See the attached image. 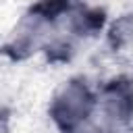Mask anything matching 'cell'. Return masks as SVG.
Returning <instances> with one entry per match:
<instances>
[{
	"label": "cell",
	"mask_w": 133,
	"mask_h": 133,
	"mask_svg": "<svg viewBox=\"0 0 133 133\" xmlns=\"http://www.w3.org/2000/svg\"><path fill=\"white\" fill-rule=\"evenodd\" d=\"M98 108V100L85 85V81L73 79L64 83L52 98L50 104V116L52 121L64 129V133L89 123V116Z\"/></svg>",
	"instance_id": "obj_1"
},
{
	"label": "cell",
	"mask_w": 133,
	"mask_h": 133,
	"mask_svg": "<svg viewBox=\"0 0 133 133\" xmlns=\"http://www.w3.org/2000/svg\"><path fill=\"white\" fill-rule=\"evenodd\" d=\"M56 29L52 25V17L48 12H29L25 15L19 25L15 27V31L10 33L8 42H6V52L12 54L15 58H25L46 46L52 44Z\"/></svg>",
	"instance_id": "obj_2"
},
{
	"label": "cell",
	"mask_w": 133,
	"mask_h": 133,
	"mask_svg": "<svg viewBox=\"0 0 133 133\" xmlns=\"http://www.w3.org/2000/svg\"><path fill=\"white\" fill-rule=\"evenodd\" d=\"M102 116L104 127L110 129H125L131 114H133V87L125 79H114L110 81L104 91L98 96V108ZM114 131V133H116Z\"/></svg>",
	"instance_id": "obj_3"
},
{
	"label": "cell",
	"mask_w": 133,
	"mask_h": 133,
	"mask_svg": "<svg viewBox=\"0 0 133 133\" xmlns=\"http://www.w3.org/2000/svg\"><path fill=\"white\" fill-rule=\"evenodd\" d=\"M116 133H133V127H125V129H121V131H116Z\"/></svg>",
	"instance_id": "obj_5"
},
{
	"label": "cell",
	"mask_w": 133,
	"mask_h": 133,
	"mask_svg": "<svg viewBox=\"0 0 133 133\" xmlns=\"http://www.w3.org/2000/svg\"><path fill=\"white\" fill-rule=\"evenodd\" d=\"M69 133H106V129L100 127V125H94V123H85V125H81V127H77Z\"/></svg>",
	"instance_id": "obj_4"
}]
</instances>
